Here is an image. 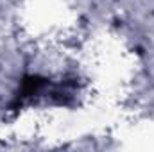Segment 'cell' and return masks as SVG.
I'll return each mask as SVG.
<instances>
[{
	"instance_id": "1",
	"label": "cell",
	"mask_w": 154,
	"mask_h": 152,
	"mask_svg": "<svg viewBox=\"0 0 154 152\" xmlns=\"http://www.w3.org/2000/svg\"><path fill=\"white\" fill-rule=\"evenodd\" d=\"M45 86V79L38 75H27L22 82V95L23 97H29V95H34L36 91H39L41 88Z\"/></svg>"
}]
</instances>
